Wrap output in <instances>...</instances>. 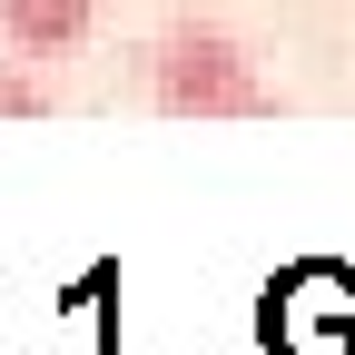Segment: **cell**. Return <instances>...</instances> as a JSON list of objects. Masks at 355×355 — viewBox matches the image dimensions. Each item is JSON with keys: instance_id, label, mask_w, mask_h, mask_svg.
Here are the masks:
<instances>
[{"instance_id": "obj_3", "label": "cell", "mask_w": 355, "mask_h": 355, "mask_svg": "<svg viewBox=\"0 0 355 355\" xmlns=\"http://www.w3.org/2000/svg\"><path fill=\"white\" fill-rule=\"evenodd\" d=\"M0 119H40V79H0Z\"/></svg>"}, {"instance_id": "obj_2", "label": "cell", "mask_w": 355, "mask_h": 355, "mask_svg": "<svg viewBox=\"0 0 355 355\" xmlns=\"http://www.w3.org/2000/svg\"><path fill=\"white\" fill-rule=\"evenodd\" d=\"M89 10L99 0H0V40H10L20 60H60L89 40Z\"/></svg>"}, {"instance_id": "obj_1", "label": "cell", "mask_w": 355, "mask_h": 355, "mask_svg": "<svg viewBox=\"0 0 355 355\" xmlns=\"http://www.w3.org/2000/svg\"><path fill=\"white\" fill-rule=\"evenodd\" d=\"M148 99L168 119H257L266 109V79L247 60V40L237 30H217V20H168L148 40Z\"/></svg>"}]
</instances>
